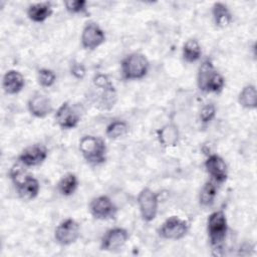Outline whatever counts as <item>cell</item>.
Instances as JSON below:
<instances>
[{
	"label": "cell",
	"instance_id": "6da1fadb",
	"mask_svg": "<svg viewBox=\"0 0 257 257\" xmlns=\"http://www.w3.org/2000/svg\"><path fill=\"white\" fill-rule=\"evenodd\" d=\"M90 98L99 109L109 110L113 107L116 101V90L107 75L99 73L93 77Z\"/></svg>",
	"mask_w": 257,
	"mask_h": 257
},
{
	"label": "cell",
	"instance_id": "7a4b0ae2",
	"mask_svg": "<svg viewBox=\"0 0 257 257\" xmlns=\"http://www.w3.org/2000/svg\"><path fill=\"white\" fill-rule=\"evenodd\" d=\"M225 77L215 68L211 58H205L197 73V86L205 93H220L225 87Z\"/></svg>",
	"mask_w": 257,
	"mask_h": 257
},
{
	"label": "cell",
	"instance_id": "3957f363",
	"mask_svg": "<svg viewBox=\"0 0 257 257\" xmlns=\"http://www.w3.org/2000/svg\"><path fill=\"white\" fill-rule=\"evenodd\" d=\"M23 165H14L9 172L10 179L15 186L16 192L20 199L24 201H31L35 199L40 191V184L38 180L30 174H27Z\"/></svg>",
	"mask_w": 257,
	"mask_h": 257
},
{
	"label": "cell",
	"instance_id": "277c9868",
	"mask_svg": "<svg viewBox=\"0 0 257 257\" xmlns=\"http://www.w3.org/2000/svg\"><path fill=\"white\" fill-rule=\"evenodd\" d=\"M206 230L210 246L217 254V251L222 249L228 233V220L223 209L210 213L207 218Z\"/></svg>",
	"mask_w": 257,
	"mask_h": 257
},
{
	"label": "cell",
	"instance_id": "5b68a950",
	"mask_svg": "<svg viewBox=\"0 0 257 257\" xmlns=\"http://www.w3.org/2000/svg\"><path fill=\"white\" fill-rule=\"evenodd\" d=\"M150 70L148 57L141 52H132L120 61V73L124 80H141Z\"/></svg>",
	"mask_w": 257,
	"mask_h": 257
},
{
	"label": "cell",
	"instance_id": "8992f818",
	"mask_svg": "<svg viewBox=\"0 0 257 257\" xmlns=\"http://www.w3.org/2000/svg\"><path fill=\"white\" fill-rule=\"evenodd\" d=\"M78 149L85 162L91 166H99L106 161L107 148L104 141L98 137H82L79 140Z\"/></svg>",
	"mask_w": 257,
	"mask_h": 257
},
{
	"label": "cell",
	"instance_id": "52a82bcc",
	"mask_svg": "<svg viewBox=\"0 0 257 257\" xmlns=\"http://www.w3.org/2000/svg\"><path fill=\"white\" fill-rule=\"evenodd\" d=\"M82 106L79 103L62 102L55 112V121L61 130H72L76 127L81 119Z\"/></svg>",
	"mask_w": 257,
	"mask_h": 257
},
{
	"label": "cell",
	"instance_id": "ba28073f",
	"mask_svg": "<svg viewBox=\"0 0 257 257\" xmlns=\"http://www.w3.org/2000/svg\"><path fill=\"white\" fill-rule=\"evenodd\" d=\"M190 224L187 220L179 216L167 218L158 228V234L165 240H181L189 232Z\"/></svg>",
	"mask_w": 257,
	"mask_h": 257
},
{
	"label": "cell",
	"instance_id": "9c48e42d",
	"mask_svg": "<svg viewBox=\"0 0 257 257\" xmlns=\"http://www.w3.org/2000/svg\"><path fill=\"white\" fill-rule=\"evenodd\" d=\"M137 203L142 219L150 223L154 221L158 215L159 198L155 191L150 188H144L137 197Z\"/></svg>",
	"mask_w": 257,
	"mask_h": 257
},
{
	"label": "cell",
	"instance_id": "30bf717a",
	"mask_svg": "<svg viewBox=\"0 0 257 257\" xmlns=\"http://www.w3.org/2000/svg\"><path fill=\"white\" fill-rule=\"evenodd\" d=\"M80 236V225L72 218L61 221L54 230V240L61 246H69Z\"/></svg>",
	"mask_w": 257,
	"mask_h": 257
},
{
	"label": "cell",
	"instance_id": "8fae6325",
	"mask_svg": "<svg viewBox=\"0 0 257 257\" xmlns=\"http://www.w3.org/2000/svg\"><path fill=\"white\" fill-rule=\"evenodd\" d=\"M105 39L104 30L96 22H87L82 28L80 43L85 50H95L105 42Z\"/></svg>",
	"mask_w": 257,
	"mask_h": 257
},
{
	"label": "cell",
	"instance_id": "7c38bea8",
	"mask_svg": "<svg viewBox=\"0 0 257 257\" xmlns=\"http://www.w3.org/2000/svg\"><path fill=\"white\" fill-rule=\"evenodd\" d=\"M88 211L96 220H108L114 218L117 212V207L108 196L100 195L94 197L90 201Z\"/></svg>",
	"mask_w": 257,
	"mask_h": 257
},
{
	"label": "cell",
	"instance_id": "4fadbf2b",
	"mask_svg": "<svg viewBox=\"0 0 257 257\" xmlns=\"http://www.w3.org/2000/svg\"><path fill=\"white\" fill-rule=\"evenodd\" d=\"M48 157V150L42 144H34L26 147L17 157L19 164L26 168L42 165Z\"/></svg>",
	"mask_w": 257,
	"mask_h": 257
},
{
	"label": "cell",
	"instance_id": "5bb4252c",
	"mask_svg": "<svg viewBox=\"0 0 257 257\" xmlns=\"http://www.w3.org/2000/svg\"><path fill=\"white\" fill-rule=\"evenodd\" d=\"M128 239V232L121 227H113L104 232L100 239V249L113 252L124 246Z\"/></svg>",
	"mask_w": 257,
	"mask_h": 257
},
{
	"label": "cell",
	"instance_id": "9a60e30c",
	"mask_svg": "<svg viewBox=\"0 0 257 257\" xmlns=\"http://www.w3.org/2000/svg\"><path fill=\"white\" fill-rule=\"evenodd\" d=\"M205 170L213 182L217 185L225 183L228 179V167L224 159L217 155L211 154L207 157L204 163Z\"/></svg>",
	"mask_w": 257,
	"mask_h": 257
},
{
	"label": "cell",
	"instance_id": "2e32d148",
	"mask_svg": "<svg viewBox=\"0 0 257 257\" xmlns=\"http://www.w3.org/2000/svg\"><path fill=\"white\" fill-rule=\"evenodd\" d=\"M27 108L31 115L37 118H44L53 110L51 99L40 92H35L27 101Z\"/></svg>",
	"mask_w": 257,
	"mask_h": 257
},
{
	"label": "cell",
	"instance_id": "e0dca14e",
	"mask_svg": "<svg viewBox=\"0 0 257 257\" xmlns=\"http://www.w3.org/2000/svg\"><path fill=\"white\" fill-rule=\"evenodd\" d=\"M25 78L23 74L16 69L7 70L2 78V87L6 94L15 95L23 90Z\"/></svg>",
	"mask_w": 257,
	"mask_h": 257
},
{
	"label": "cell",
	"instance_id": "ac0fdd59",
	"mask_svg": "<svg viewBox=\"0 0 257 257\" xmlns=\"http://www.w3.org/2000/svg\"><path fill=\"white\" fill-rule=\"evenodd\" d=\"M53 13L52 4L48 1L32 3L27 7L26 15L29 20L34 23H43Z\"/></svg>",
	"mask_w": 257,
	"mask_h": 257
},
{
	"label": "cell",
	"instance_id": "d6986e66",
	"mask_svg": "<svg viewBox=\"0 0 257 257\" xmlns=\"http://www.w3.org/2000/svg\"><path fill=\"white\" fill-rule=\"evenodd\" d=\"M213 22L218 28H225L233 21V15L229 7L223 2H215L211 9Z\"/></svg>",
	"mask_w": 257,
	"mask_h": 257
},
{
	"label": "cell",
	"instance_id": "ffe728a7",
	"mask_svg": "<svg viewBox=\"0 0 257 257\" xmlns=\"http://www.w3.org/2000/svg\"><path fill=\"white\" fill-rule=\"evenodd\" d=\"M157 137L162 147L164 148L176 147L180 139L178 126L175 125L174 123H167L158 131Z\"/></svg>",
	"mask_w": 257,
	"mask_h": 257
},
{
	"label": "cell",
	"instance_id": "44dd1931",
	"mask_svg": "<svg viewBox=\"0 0 257 257\" xmlns=\"http://www.w3.org/2000/svg\"><path fill=\"white\" fill-rule=\"evenodd\" d=\"M218 185L212 180L207 181L201 188L199 193V204L203 208H210L215 203L217 197Z\"/></svg>",
	"mask_w": 257,
	"mask_h": 257
},
{
	"label": "cell",
	"instance_id": "7402d4cb",
	"mask_svg": "<svg viewBox=\"0 0 257 257\" xmlns=\"http://www.w3.org/2000/svg\"><path fill=\"white\" fill-rule=\"evenodd\" d=\"M182 56L187 63L197 62L202 56V48L199 41L195 38L188 39L183 44Z\"/></svg>",
	"mask_w": 257,
	"mask_h": 257
},
{
	"label": "cell",
	"instance_id": "603a6c76",
	"mask_svg": "<svg viewBox=\"0 0 257 257\" xmlns=\"http://www.w3.org/2000/svg\"><path fill=\"white\" fill-rule=\"evenodd\" d=\"M238 103L246 109H255L257 106V90L254 84L245 85L238 94Z\"/></svg>",
	"mask_w": 257,
	"mask_h": 257
},
{
	"label": "cell",
	"instance_id": "cb8c5ba5",
	"mask_svg": "<svg viewBox=\"0 0 257 257\" xmlns=\"http://www.w3.org/2000/svg\"><path fill=\"white\" fill-rule=\"evenodd\" d=\"M57 191L64 197H69L75 193L78 188V179L75 174L68 173L64 175L56 185Z\"/></svg>",
	"mask_w": 257,
	"mask_h": 257
},
{
	"label": "cell",
	"instance_id": "d4e9b609",
	"mask_svg": "<svg viewBox=\"0 0 257 257\" xmlns=\"http://www.w3.org/2000/svg\"><path fill=\"white\" fill-rule=\"evenodd\" d=\"M128 133V124L124 120H113L105 127V136L110 140H117Z\"/></svg>",
	"mask_w": 257,
	"mask_h": 257
},
{
	"label": "cell",
	"instance_id": "484cf974",
	"mask_svg": "<svg viewBox=\"0 0 257 257\" xmlns=\"http://www.w3.org/2000/svg\"><path fill=\"white\" fill-rule=\"evenodd\" d=\"M63 5L67 12L74 15H87V2L84 0H68L64 1Z\"/></svg>",
	"mask_w": 257,
	"mask_h": 257
},
{
	"label": "cell",
	"instance_id": "4316f807",
	"mask_svg": "<svg viewBox=\"0 0 257 257\" xmlns=\"http://www.w3.org/2000/svg\"><path fill=\"white\" fill-rule=\"evenodd\" d=\"M37 81L42 87H50L56 81V74L52 69L40 68L37 71Z\"/></svg>",
	"mask_w": 257,
	"mask_h": 257
},
{
	"label": "cell",
	"instance_id": "83f0119b",
	"mask_svg": "<svg viewBox=\"0 0 257 257\" xmlns=\"http://www.w3.org/2000/svg\"><path fill=\"white\" fill-rule=\"evenodd\" d=\"M216 115V106L213 103H207L202 106L199 112V119L203 124L211 122Z\"/></svg>",
	"mask_w": 257,
	"mask_h": 257
},
{
	"label": "cell",
	"instance_id": "f1b7e54d",
	"mask_svg": "<svg viewBox=\"0 0 257 257\" xmlns=\"http://www.w3.org/2000/svg\"><path fill=\"white\" fill-rule=\"evenodd\" d=\"M69 71H70V74L76 79H82L85 76V73H86V69H85L84 64L79 62V61H76V60H73L70 63Z\"/></svg>",
	"mask_w": 257,
	"mask_h": 257
}]
</instances>
